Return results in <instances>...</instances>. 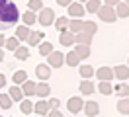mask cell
Wrapping results in <instances>:
<instances>
[{
	"instance_id": "19",
	"label": "cell",
	"mask_w": 129,
	"mask_h": 117,
	"mask_svg": "<svg viewBox=\"0 0 129 117\" xmlns=\"http://www.w3.org/2000/svg\"><path fill=\"white\" fill-rule=\"evenodd\" d=\"M20 88H22V92H24L25 98L35 94V82H33V80H24V82L20 84Z\"/></svg>"
},
{
	"instance_id": "25",
	"label": "cell",
	"mask_w": 129,
	"mask_h": 117,
	"mask_svg": "<svg viewBox=\"0 0 129 117\" xmlns=\"http://www.w3.org/2000/svg\"><path fill=\"white\" fill-rule=\"evenodd\" d=\"M113 10H115L117 18H129V6L125 2H117V4L113 6Z\"/></svg>"
},
{
	"instance_id": "16",
	"label": "cell",
	"mask_w": 129,
	"mask_h": 117,
	"mask_svg": "<svg viewBox=\"0 0 129 117\" xmlns=\"http://www.w3.org/2000/svg\"><path fill=\"white\" fill-rule=\"evenodd\" d=\"M59 43L61 45H64V47H71L74 43V33L73 31H61V37H59Z\"/></svg>"
},
{
	"instance_id": "47",
	"label": "cell",
	"mask_w": 129,
	"mask_h": 117,
	"mask_svg": "<svg viewBox=\"0 0 129 117\" xmlns=\"http://www.w3.org/2000/svg\"><path fill=\"white\" fill-rule=\"evenodd\" d=\"M78 2H86V0H78Z\"/></svg>"
},
{
	"instance_id": "48",
	"label": "cell",
	"mask_w": 129,
	"mask_h": 117,
	"mask_svg": "<svg viewBox=\"0 0 129 117\" xmlns=\"http://www.w3.org/2000/svg\"><path fill=\"white\" fill-rule=\"evenodd\" d=\"M127 66H129V62H127Z\"/></svg>"
},
{
	"instance_id": "18",
	"label": "cell",
	"mask_w": 129,
	"mask_h": 117,
	"mask_svg": "<svg viewBox=\"0 0 129 117\" xmlns=\"http://www.w3.org/2000/svg\"><path fill=\"white\" fill-rule=\"evenodd\" d=\"M96 90L102 96H110V94H113V86L110 84V80H100V84L96 86Z\"/></svg>"
},
{
	"instance_id": "6",
	"label": "cell",
	"mask_w": 129,
	"mask_h": 117,
	"mask_svg": "<svg viewBox=\"0 0 129 117\" xmlns=\"http://www.w3.org/2000/svg\"><path fill=\"white\" fill-rule=\"evenodd\" d=\"M82 105H84V101H82L80 96L69 98V101H67V109H69V113H73V115L80 113V111H82Z\"/></svg>"
},
{
	"instance_id": "41",
	"label": "cell",
	"mask_w": 129,
	"mask_h": 117,
	"mask_svg": "<svg viewBox=\"0 0 129 117\" xmlns=\"http://www.w3.org/2000/svg\"><path fill=\"white\" fill-rule=\"evenodd\" d=\"M71 2H73V0H57V4H59V6H63V8H67Z\"/></svg>"
},
{
	"instance_id": "11",
	"label": "cell",
	"mask_w": 129,
	"mask_h": 117,
	"mask_svg": "<svg viewBox=\"0 0 129 117\" xmlns=\"http://www.w3.org/2000/svg\"><path fill=\"white\" fill-rule=\"evenodd\" d=\"M82 111L88 117H94V115L100 113V105H98V101H86V103L82 105Z\"/></svg>"
},
{
	"instance_id": "1",
	"label": "cell",
	"mask_w": 129,
	"mask_h": 117,
	"mask_svg": "<svg viewBox=\"0 0 129 117\" xmlns=\"http://www.w3.org/2000/svg\"><path fill=\"white\" fill-rule=\"evenodd\" d=\"M20 10L12 0H0V29L6 25H16L20 20Z\"/></svg>"
},
{
	"instance_id": "7",
	"label": "cell",
	"mask_w": 129,
	"mask_h": 117,
	"mask_svg": "<svg viewBox=\"0 0 129 117\" xmlns=\"http://www.w3.org/2000/svg\"><path fill=\"white\" fill-rule=\"evenodd\" d=\"M43 39H45V33H43V31H29L25 43H27V47H37Z\"/></svg>"
},
{
	"instance_id": "12",
	"label": "cell",
	"mask_w": 129,
	"mask_h": 117,
	"mask_svg": "<svg viewBox=\"0 0 129 117\" xmlns=\"http://www.w3.org/2000/svg\"><path fill=\"white\" fill-rule=\"evenodd\" d=\"M49 101H45L43 98H39V101L37 103H33V113H37V115H47V111H49Z\"/></svg>"
},
{
	"instance_id": "44",
	"label": "cell",
	"mask_w": 129,
	"mask_h": 117,
	"mask_svg": "<svg viewBox=\"0 0 129 117\" xmlns=\"http://www.w3.org/2000/svg\"><path fill=\"white\" fill-rule=\"evenodd\" d=\"M4 39H6V37H4V33H0V47H4Z\"/></svg>"
},
{
	"instance_id": "2",
	"label": "cell",
	"mask_w": 129,
	"mask_h": 117,
	"mask_svg": "<svg viewBox=\"0 0 129 117\" xmlns=\"http://www.w3.org/2000/svg\"><path fill=\"white\" fill-rule=\"evenodd\" d=\"M96 14H98V18H100L102 22H106V23H113L117 20V14H115L113 6H108V4H102V6L98 8Z\"/></svg>"
},
{
	"instance_id": "22",
	"label": "cell",
	"mask_w": 129,
	"mask_h": 117,
	"mask_svg": "<svg viewBox=\"0 0 129 117\" xmlns=\"http://www.w3.org/2000/svg\"><path fill=\"white\" fill-rule=\"evenodd\" d=\"M82 23H84L82 18H71V20H69V31H73V33L82 31Z\"/></svg>"
},
{
	"instance_id": "27",
	"label": "cell",
	"mask_w": 129,
	"mask_h": 117,
	"mask_svg": "<svg viewBox=\"0 0 129 117\" xmlns=\"http://www.w3.org/2000/svg\"><path fill=\"white\" fill-rule=\"evenodd\" d=\"M10 98H12V101H20L22 98H24V92H22V88H20V84H14L10 86Z\"/></svg>"
},
{
	"instance_id": "31",
	"label": "cell",
	"mask_w": 129,
	"mask_h": 117,
	"mask_svg": "<svg viewBox=\"0 0 129 117\" xmlns=\"http://www.w3.org/2000/svg\"><path fill=\"white\" fill-rule=\"evenodd\" d=\"M78 74H80L82 78H92L94 76V66H90V64H80Z\"/></svg>"
},
{
	"instance_id": "32",
	"label": "cell",
	"mask_w": 129,
	"mask_h": 117,
	"mask_svg": "<svg viewBox=\"0 0 129 117\" xmlns=\"http://www.w3.org/2000/svg\"><path fill=\"white\" fill-rule=\"evenodd\" d=\"M117 111H119L121 115H129V100L127 98H119V101H117Z\"/></svg>"
},
{
	"instance_id": "36",
	"label": "cell",
	"mask_w": 129,
	"mask_h": 117,
	"mask_svg": "<svg viewBox=\"0 0 129 117\" xmlns=\"http://www.w3.org/2000/svg\"><path fill=\"white\" fill-rule=\"evenodd\" d=\"M24 80H27V72H25V70H16V72L12 74V82H14V84H22Z\"/></svg>"
},
{
	"instance_id": "42",
	"label": "cell",
	"mask_w": 129,
	"mask_h": 117,
	"mask_svg": "<svg viewBox=\"0 0 129 117\" xmlns=\"http://www.w3.org/2000/svg\"><path fill=\"white\" fill-rule=\"evenodd\" d=\"M4 86H6V76H4L2 72H0V90H2Z\"/></svg>"
},
{
	"instance_id": "23",
	"label": "cell",
	"mask_w": 129,
	"mask_h": 117,
	"mask_svg": "<svg viewBox=\"0 0 129 117\" xmlns=\"http://www.w3.org/2000/svg\"><path fill=\"white\" fill-rule=\"evenodd\" d=\"M14 55H16L18 61H27V59H29V47H25V45H18V49L14 51Z\"/></svg>"
},
{
	"instance_id": "26",
	"label": "cell",
	"mask_w": 129,
	"mask_h": 117,
	"mask_svg": "<svg viewBox=\"0 0 129 117\" xmlns=\"http://www.w3.org/2000/svg\"><path fill=\"white\" fill-rule=\"evenodd\" d=\"M29 25H20V27H16V37L20 39V43H25V39H27V35H29Z\"/></svg>"
},
{
	"instance_id": "39",
	"label": "cell",
	"mask_w": 129,
	"mask_h": 117,
	"mask_svg": "<svg viewBox=\"0 0 129 117\" xmlns=\"http://www.w3.org/2000/svg\"><path fill=\"white\" fill-rule=\"evenodd\" d=\"M47 115H51V117H61L63 113H61V109H59V107H49Z\"/></svg>"
},
{
	"instance_id": "43",
	"label": "cell",
	"mask_w": 129,
	"mask_h": 117,
	"mask_svg": "<svg viewBox=\"0 0 129 117\" xmlns=\"http://www.w3.org/2000/svg\"><path fill=\"white\" fill-rule=\"evenodd\" d=\"M119 0H104V4H108V6H115Z\"/></svg>"
},
{
	"instance_id": "20",
	"label": "cell",
	"mask_w": 129,
	"mask_h": 117,
	"mask_svg": "<svg viewBox=\"0 0 129 117\" xmlns=\"http://www.w3.org/2000/svg\"><path fill=\"white\" fill-rule=\"evenodd\" d=\"M113 94H117V98H127L129 96V84H125V80L119 82L117 86H113Z\"/></svg>"
},
{
	"instance_id": "5",
	"label": "cell",
	"mask_w": 129,
	"mask_h": 117,
	"mask_svg": "<svg viewBox=\"0 0 129 117\" xmlns=\"http://www.w3.org/2000/svg\"><path fill=\"white\" fill-rule=\"evenodd\" d=\"M67 12H69V18H84V14H86V10H84V6H82V2H71L69 6H67Z\"/></svg>"
},
{
	"instance_id": "17",
	"label": "cell",
	"mask_w": 129,
	"mask_h": 117,
	"mask_svg": "<svg viewBox=\"0 0 129 117\" xmlns=\"http://www.w3.org/2000/svg\"><path fill=\"white\" fill-rule=\"evenodd\" d=\"M69 20H71L69 16H61V18H57L55 22H53L55 29L59 31V33H61V31H67V29H69Z\"/></svg>"
},
{
	"instance_id": "38",
	"label": "cell",
	"mask_w": 129,
	"mask_h": 117,
	"mask_svg": "<svg viewBox=\"0 0 129 117\" xmlns=\"http://www.w3.org/2000/svg\"><path fill=\"white\" fill-rule=\"evenodd\" d=\"M41 8H43V2H41V0H27V10L39 12Z\"/></svg>"
},
{
	"instance_id": "9",
	"label": "cell",
	"mask_w": 129,
	"mask_h": 117,
	"mask_svg": "<svg viewBox=\"0 0 129 117\" xmlns=\"http://www.w3.org/2000/svg\"><path fill=\"white\" fill-rule=\"evenodd\" d=\"M78 90H80L82 96H90V94L96 92V86H94V82L90 80V78H82L80 86H78Z\"/></svg>"
},
{
	"instance_id": "10",
	"label": "cell",
	"mask_w": 129,
	"mask_h": 117,
	"mask_svg": "<svg viewBox=\"0 0 129 117\" xmlns=\"http://www.w3.org/2000/svg\"><path fill=\"white\" fill-rule=\"evenodd\" d=\"M94 76L98 80H112L113 78V70L110 66H100L98 70H94Z\"/></svg>"
},
{
	"instance_id": "40",
	"label": "cell",
	"mask_w": 129,
	"mask_h": 117,
	"mask_svg": "<svg viewBox=\"0 0 129 117\" xmlns=\"http://www.w3.org/2000/svg\"><path fill=\"white\" fill-rule=\"evenodd\" d=\"M49 105H51V107H59V105H61L59 98H53V100H49Z\"/></svg>"
},
{
	"instance_id": "45",
	"label": "cell",
	"mask_w": 129,
	"mask_h": 117,
	"mask_svg": "<svg viewBox=\"0 0 129 117\" xmlns=\"http://www.w3.org/2000/svg\"><path fill=\"white\" fill-rule=\"evenodd\" d=\"M4 61V51H2V47H0V62Z\"/></svg>"
},
{
	"instance_id": "34",
	"label": "cell",
	"mask_w": 129,
	"mask_h": 117,
	"mask_svg": "<svg viewBox=\"0 0 129 117\" xmlns=\"http://www.w3.org/2000/svg\"><path fill=\"white\" fill-rule=\"evenodd\" d=\"M37 47H39V55L41 57H47V55L53 51V43H51V41H43V43H39Z\"/></svg>"
},
{
	"instance_id": "33",
	"label": "cell",
	"mask_w": 129,
	"mask_h": 117,
	"mask_svg": "<svg viewBox=\"0 0 129 117\" xmlns=\"http://www.w3.org/2000/svg\"><path fill=\"white\" fill-rule=\"evenodd\" d=\"M18 45H20V39H18V37H8V39H4V47H6V51H16Z\"/></svg>"
},
{
	"instance_id": "15",
	"label": "cell",
	"mask_w": 129,
	"mask_h": 117,
	"mask_svg": "<svg viewBox=\"0 0 129 117\" xmlns=\"http://www.w3.org/2000/svg\"><path fill=\"white\" fill-rule=\"evenodd\" d=\"M35 74H37L39 80H47V78L51 76V66H49V64H37V66H35Z\"/></svg>"
},
{
	"instance_id": "35",
	"label": "cell",
	"mask_w": 129,
	"mask_h": 117,
	"mask_svg": "<svg viewBox=\"0 0 129 117\" xmlns=\"http://www.w3.org/2000/svg\"><path fill=\"white\" fill-rule=\"evenodd\" d=\"M12 98H10V94H0V109H10L12 107Z\"/></svg>"
},
{
	"instance_id": "24",
	"label": "cell",
	"mask_w": 129,
	"mask_h": 117,
	"mask_svg": "<svg viewBox=\"0 0 129 117\" xmlns=\"http://www.w3.org/2000/svg\"><path fill=\"white\" fill-rule=\"evenodd\" d=\"M20 18H22V22H24L25 25H33V23L37 22V14H35L33 10H27V12H24Z\"/></svg>"
},
{
	"instance_id": "8",
	"label": "cell",
	"mask_w": 129,
	"mask_h": 117,
	"mask_svg": "<svg viewBox=\"0 0 129 117\" xmlns=\"http://www.w3.org/2000/svg\"><path fill=\"white\" fill-rule=\"evenodd\" d=\"M113 78H117L119 82H123V80H127L129 78V66L127 64H117V66H113Z\"/></svg>"
},
{
	"instance_id": "37",
	"label": "cell",
	"mask_w": 129,
	"mask_h": 117,
	"mask_svg": "<svg viewBox=\"0 0 129 117\" xmlns=\"http://www.w3.org/2000/svg\"><path fill=\"white\" fill-rule=\"evenodd\" d=\"M82 31H84V33H88V35H92V37H94V33H96L98 31V25L94 22H84L82 23Z\"/></svg>"
},
{
	"instance_id": "14",
	"label": "cell",
	"mask_w": 129,
	"mask_h": 117,
	"mask_svg": "<svg viewBox=\"0 0 129 117\" xmlns=\"http://www.w3.org/2000/svg\"><path fill=\"white\" fill-rule=\"evenodd\" d=\"M74 51H76V55L80 57V59H88L90 53H92V49H90V45H86V43H74Z\"/></svg>"
},
{
	"instance_id": "46",
	"label": "cell",
	"mask_w": 129,
	"mask_h": 117,
	"mask_svg": "<svg viewBox=\"0 0 129 117\" xmlns=\"http://www.w3.org/2000/svg\"><path fill=\"white\" fill-rule=\"evenodd\" d=\"M125 4H127V6H129V0H125Z\"/></svg>"
},
{
	"instance_id": "4",
	"label": "cell",
	"mask_w": 129,
	"mask_h": 117,
	"mask_svg": "<svg viewBox=\"0 0 129 117\" xmlns=\"http://www.w3.org/2000/svg\"><path fill=\"white\" fill-rule=\"evenodd\" d=\"M47 64L49 66H53V68H61L64 64V55L61 53V51H51V53L47 55Z\"/></svg>"
},
{
	"instance_id": "30",
	"label": "cell",
	"mask_w": 129,
	"mask_h": 117,
	"mask_svg": "<svg viewBox=\"0 0 129 117\" xmlns=\"http://www.w3.org/2000/svg\"><path fill=\"white\" fill-rule=\"evenodd\" d=\"M74 43H86V45H90L92 43V35L84 33V31H78V33H74Z\"/></svg>"
},
{
	"instance_id": "13",
	"label": "cell",
	"mask_w": 129,
	"mask_h": 117,
	"mask_svg": "<svg viewBox=\"0 0 129 117\" xmlns=\"http://www.w3.org/2000/svg\"><path fill=\"white\" fill-rule=\"evenodd\" d=\"M49 94H51V88H49V84L45 80H41L39 84H35V96L37 98H47Z\"/></svg>"
},
{
	"instance_id": "29",
	"label": "cell",
	"mask_w": 129,
	"mask_h": 117,
	"mask_svg": "<svg viewBox=\"0 0 129 117\" xmlns=\"http://www.w3.org/2000/svg\"><path fill=\"white\" fill-rule=\"evenodd\" d=\"M84 4H86V6H84V10H86L88 14H96L98 8L102 6V2H100V0H86Z\"/></svg>"
},
{
	"instance_id": "3",
	"label": "cell",
	"mask_w": 129,
	"mask_h": 117,
	"mask_svg": "<svg viewBox=\"0 0 129 117\" xmlns=\"http://www.w3.org/2000/svg\"><path fill=\"white\" fill-rule=\"evenodd\" d=\"M37 22L43 25V27H49V25H53V22H55V12L51 10V8H41L39 10V16H37Z\"/></svg>"
},
{
	"instance_id": "28",
	"label": "cell",
	"mask_w": 129,
	"mask_h": 117,
	"mask_svg": "<svg viewBox=\"0 0 129 117\" xmlns=\"http://www.w3.org/2000/svg\"><path fill=\"white\" fill-rule=\"evenodd\" d=\"M20 111H22V113H24V115H29V113H33V103L29 100H27V98H22V100H20Z\"/></svg>"
},
{
	"instance_id": "21",
	"label": "cell",
	"mask_w": 129,
	"mask_h": 117,
	"mask_svg": "<svg viewBox=\"0 0 129 117\" xmlns=\"http://www.w3.org/2000/svg\"><path fill=\"white\" fill-rule=\"evenodd\" d=\"M80 61L82 59L76 55V51H71L69 55H64V64H69V66H78Z\"/></svg>"
}]
</instances>
